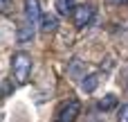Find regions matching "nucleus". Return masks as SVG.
Instances as JSON below:
<instances>
[{"instance_id": "f257e3e1", "label": "nucleus", "mask_w": 128, "mask_h": 122, "mask_svg": "<svg viewBox=\"0 0 128 122\" xmlns=\"http://www.w3.org/2000/svg\"><path fill=\"white\" fill-rule=\"evenodd\" d=\"M11 72L18 84H27L32 75V57L27 52H16L11 57Z\"/></svg>"}, {"instance_id": "f03ea898", "label": "nucleus", "mask_w": 128, "mask_h": 122, "mask_svg": "<svg viewBox=\"0 0 128 122\" xmlns=\"http://www.w3.org/2000/svg\"><path fill=\"white\" fill-rule=\"evenodd\" d=\"M94 5H90V2H86V5H76L74 7V11H72V20H74V25L79 27V29H83V27H88L92 20H94Z\"/></svg>"}, {"instance_id": "7ed1b4c3", "label": "nucleus", "mask_w": 128, "mask_h": 122, "mask_svg": "<svg viewBox=\"0 0 128 122\" xmlns=\"http://www.w3.org/2000/svg\"><path fill=\"white\" fill-rule=\"evenodd\" d=\"M79 115H81V104H79L76 100H70V102H65V104L58 109L56 122H76Z\"/></svg>"}, {"instance_id": "20e7f679", "label": "nucleus", "mask_w": 128, "mask_h": 122, "mask_svg": "<svg viewBox=\"0 0 128 122\" xmlns=\"http://www.w3.org/2000/svg\"><path fill=\"white\" fill-rule=\"evenodd\" d=\"M25 20L27 23H32V25H36V23H40V16H43V11H40V5H38V0H25Z\"/></svg>"}, {"instance_id": "39448f33", "label": "nucleus", "mask_w": 128, "mask_h": 122, "mask_svg": "<svg viewBox=\"0 0 128 122\" xmlns=\"http://www.w3.org/2000/svg\"><path fill=\"white\" fill-rule=\"evenodd\" d=\"M99 82H101V75H99V72H90V75H86V77L81 79V88H83L86 93H92V91L99 86Z\"/></svg>"}, {"instance_id": "423d86ee", "label": "nucleus", "mask_w": 128, "mask_h": 122, "mask_svg": "<svg viewBox=\"0 0 128 122\" xmlns=\"http://www.w3.org/2000/svg\"><path fill=\"white\" fill-rule=\"evenodd\" d=\"M56 27H58V20H56L54 14H43V16H40V32L50 34V32H54Z\"/></svg>"}, {"instance_id": "0eeeda50", "label": "nucleus", "mask_w": 128, "mask_h": 122, "mask_svg": "<svg viewBox=\"0 0 128 122\" xmlns=\"http://www.w3.org/2000/svg\"><path fill=\"white\" fill-rule=\"evenodd\" d=\"M32 36H34V25H32V23L20 25V29H18V41H20V43H27V41H32Z\"/></svg>"}, {"instance_id": "6e6552de", "label": "nucleus", "mask_w": 128, "mask_h": 122, "mask_svg": "<svg viewBox=\"0 0 128 122\" xmlns=\"http://www.w3.org/2000/svg\"><path fill=\"white\" fill-rule=\"evenodd\" d=\"M115 106H117V95H112V93H108L106 97L99 100V111H112Z\"/></svg>"}, {"instance_id": "1a4fd4ad", "label": "nucleus", "mask_w": 128, "mask_h": 122, "mask_svg": "<svg viewBox=\"0 0 128 122\" xmlns=\"http://www.w3.org/2000/svg\"><path fill=\"white\" fill-rule=\"evenodd\" d=\"M54 7H56V11L58 14H63V16H68L70 11H74V0H54Z\"/></svg>"}, {"instance_id": "9d476101", "label": "nucleus", "mask_w": 128, "mask_h": 122, "mask_svg": "<svg viewBox=\"0 0 128 122\" xmlns=\"http://www.w3.org/2000/svg\"><path fill=\"white\" fill-rule=\"evenodd\" d=\"M14 7V0H0V14H9Z\"/></svg>"}, {"instance_id": "9b49d317", "label": "nucleus", "mask_w": 128, "mask_h": 122, "mask_svg": "<svg viewBox=\"0 0 128 122\" xmlns=\"http://www.w3.org/2000/svg\"><path fill=\"white\" fill-rule=\"evenodd\" d=\"M117 122H128V104H124L119 109V115H117Z\"/></svg>"}, {"instance_id": "f8f14e48", "label": "nucleus", "mask_w": 128, "mask_h": 122, "mask_svg": "<svg viewBox=\"0 0 128 122\" xmlns=\"http://www.w3.org/2000/svg\"><path fill=\"white\" fill-rule=\"evenodd\" d=\"M115 5H122V2H128V0H112Z\"/></svg>"}]
</instances>
